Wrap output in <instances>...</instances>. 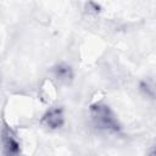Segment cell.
I'll use <instances>...</instances> for the list:
<instances>
[{
	"mask_svg": "<svg viewBox=\"0 0 156 156\" xmlns=\"http://www.w3.org/2000/svg\"><path fill=\"white\" fill-rule=\"evenodd\" d=\"M40 123L49 128V129H58L63 126L65 123V115H63V110L60 106H52L50 107L41 117Z\"/></svg>",
	"mask_w": 156,
	"mask_h": 156,
	"instance_id": "3957f363",
	"label": "cell"
},
{
	"mask_svg": "<svg viewBox=\"0 0 156 156\" xmlns=\"http://www.w3.org/2000/svg\"><path fill=\"white\" fill-rule=\"evenodd\" d=\"M54 74L55 77L62 82V83H68L72 80L73 78V73H72V69L69 66L65 65V63H61V65H57L55 68H54Z\"/></svg>",
	"mask_w": 156,
	"mask_h": 156,
	"instance_id": "277c9868",
	"label": "cell"
},
{
	"mask_svg": "<svg viewBox=\"0 0 156 156\" xmlns=\"http://www.w3.org/2000/svg\"><path fill=\"white\" fill-rule=\"evenodd\" d=\"M0 135L2 156H21V144L15 132L10 127L5 126L2 127Z\"/></svg>",
	"mask_w": 156,
	"mask_h": 156,
	"instance_id": "7a4b0ae2",
	"label": "cell"
},
{
	"mask_svg": "<svg viewBox=\"0 0 156 156\" xmlns=\"http://www.w3.org/2000/svg\"><path fill=\"white\" fill-rule=\"evenodd\" d=\"M89 112L91 122L98 129L108 133H117L121 130V124L117 119V116L105 102L93 104L89 108Z\"/></svg>",
	"mask_w": 156,
	"mask_h": 156,
	"instance_id": "6da1fadb",
	"label": "cell"
}]
</instances>
